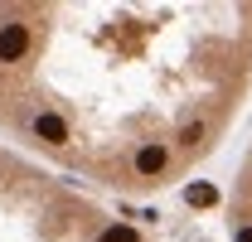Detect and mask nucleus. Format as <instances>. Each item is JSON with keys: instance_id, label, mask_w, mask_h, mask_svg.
Wrapping results in <instances>:
<instances>
[{"instance_id": "obj_3", "label": "nucleus", "mask_w": 252, "mask_h": 242, "mask_svg": "<svg viewBox=\"0 0 252 242\" xmlns=\"http://www.w3.org/2000/svg\"><path fill=\"white\" fill-rule=\"evenodd\" d=\"M228 228H233V242H252V151L243 160V170H238V184H233Z\"/></svg>"}, {"instance_id": "obj_1", "label": "nucleus", "mask_w": 252, "mask_h": 242, "mask_svg": "<svg viewBox=\"0 0 252 242\" xmlns=\"http://www.w3.org/2000/svg\"><path fill=\"white\" fill-rule=\"evenodd\" d=\"M252 88V0L0 5V131L122 194L214 155Z\"/></svg>"}, {"instance_id": "obj_2", "label": "nucleus", "mask_w": 252, "mask_h": 242, "mask_svg": "<svg viewBox=\"0 0 252 242\" xmlns=\"http://www.w3.org/2000/svg\"><path fill=\"white\" fill-rule=\"evenodd\" d=\"M0 242H156L146 228L102 209L0 146Z\"/></svg>"}]
</instances>
